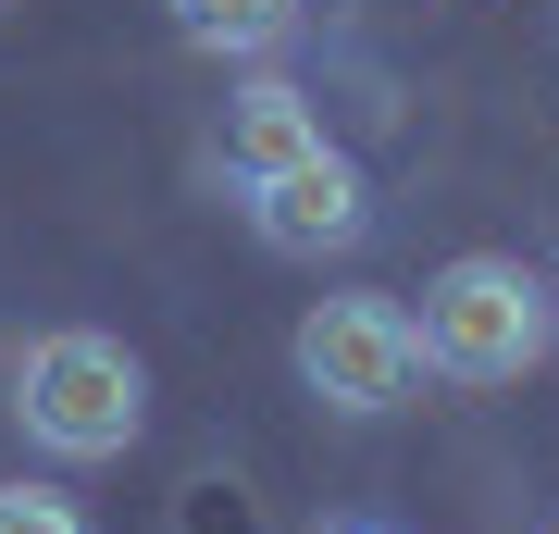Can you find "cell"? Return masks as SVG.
<instances>
[{
	"mask_svg": "<svg viewBox=\"0 0 559 534\" xmlns=\"http://www.w3.org/2000/svg\"><path fill=\"white\" fill-rule=\"evenodd\" d=\"M13 423L50 460H124L150 436V360L124 336H100V323H50L13 360Z\"/></svg>",
	"mask_w": 559,
	"mask_h": 534,
	"instance_id": "6da1fadb",
	"label": "cell"
},
{
	"mask_svg": "<svg viewBox=\"0 0 559 534\" xmlns=\"http://www.w3.org/2000/svg\"><path fill=\"white\" fill-rule=\"evenodd\" d=\"M411 348H423V373H448V385H522L547 360V274L510 261V249H460L448 274L423 286Z\"/></svg>",
	"mask_w": 559,
	"mask_h": 534,
	"instance_id": "7a4b0ae2",
	"label": "cell"
},
{
	"mask_svg": "<svg viewBox=\"0 0 559 534\" xmlns=\"http://www.w3.org/2000/svg\"><path fill=\"white\" fill-rule=\"evenodd\" d=\"M299 385L323 397V411H348V423H373V411H399V397L423 385V348H411V311L399 298H311L299 311Z\"/></svg>",
	"mask_w": 559,
	"mask_h": 534,
	"instance_id": "3957f363",
	"label": "cell"
},
{
	"mask_svg": "<svg viewBox=\"0 0 559 534\" xmlns=\"http://www.w3.org/2000/svg\"><path fill=\"white\" fill-rule=\"evenodd\" d=\"M249 237L274 249V261H323V249H360V237H373V187H360V162H348V150H311L299 175L249 187Z\"/></svg>",
	"mask_w": 559,
	"mask_h": 534,
	"instance_id": "277c9868",
	"label": "cell"
},
{
	"mask_svg": "<svg viewBox=\"0 0 559 534\" xmlns=\"http://www.w3.org/2000/svg\"><path fill=\"white\" fill-rule=\"evenodd\" d=\"M311 150H336V138H323L311 87H286V75H249L224 99V124H212V175L224 187H274V175H299Z\"/></svg>",
	"mask_w": 559,
	"mask_h": 534,
	"instance_id": "5b68a950",
	"label": "cell"
},
{
	"mask_svg": "<svg viewBox=\"0 0 559 534\" xmlns=\"http://www.w3.org/2000/svg\"><path fill=\"white\" fill-rule=\"evenodd\" d=\"M175 25L200 50H274L286 25H299V0H175Z\"/></svg>",
	"mask_w": 559,
	"mask_h": 534,
	"instance_id": "8992f818",
	"label": "cell"
},
{
	"mask_svg": "<svg viewBox=\"0 0 559 534\" xmlns=\"http://www.w3.org/2000/svg\"><path fill=\"white\" fill-rule=\"evenodd\" d=\"M175 534H261L249 473H187V485H175Z\"/></svg>",
	"mask_w": 559,
	"mask_h": 534,
	"instance_id": "52a82bcc",
	"label": "cell"
},
{
	"mask_svg": "<svg viewBox=\"0 0 559 534\" xmlns=\"http://www.w3.org/2000/svg\"><path fill=\"white\" fill-rule=\"evenodd\" d=\"M0 534H87V510L62 485H0Z\"/></svg>",
	"mask_w": 559,
	"mask_h": 534,
	"instance_id": "ba28073f",
	"label": "cell"
},
{
	"mask_svg": "<svg viewBox=\"0 0 559 534\" xmlns=\"http://www.w3.org/2000/svg\"><path fill=\"white\" fill-rule=\"evenodd\" d=\"M547 348H559V286H547Z\"/></svg>",
	"mask_w": 559,
	"mask_h": 534,
	"instance_id": "9c48e42d",
	"label": "cell"
},
{
	"mask_svg": "<svg viewBox=\"0 0 559 534\" xmlns=\"http://www.w3.org/2000/svg\"><path fill=\"white\" fill-rule=\"evenodd\" d=\"M323 534H385V522H323Z\"/></svg>",
	"mask_w": 559,
	"mask_h": 534,
	"instance_id": "30bf717a",
	"label": "cell"
}]
</instances>
